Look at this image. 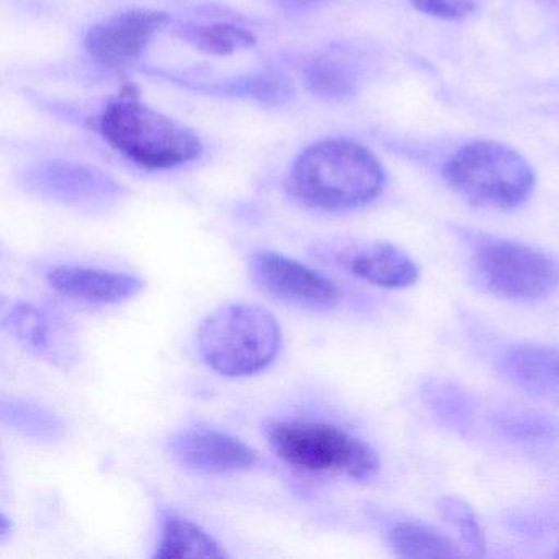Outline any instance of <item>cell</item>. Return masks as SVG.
<instances>
[{
	"mask_svg": "<svg viewBox=\"0 0 559 559\" xmlns=\"http://www.w3.org/2000/svg\"><path fill=\"white\" fill-rule=\"evenodd\" d=\"M384 185V168L368 148L349 140H326L297 158L287 191L306 207L346 212L371 204Z\"/></svg>",
	"mask_w": 559,
	"mask_h": 559,
	"instance_id": "cell-1",
	"label": "cell"
},
{
	"mask_svg": "<svg viewBox=\"0 0 559 559\" xmlns=\"http://www.w3.org/2000/svg\"><path fill=\"white\" fill-rule=\"evenodd\" d=\"M283 332L273 313L254 304H228L209 313L198 330L202 361L225 378H248L273 365Z\"/></svg>",
	"mask_w": 559,
	"mask_h": 559,
	"instance_id": "cell-2",
	"label": "cell"
},
{
	"mask_svg": "<svg viewBox=\"0 0 559 559\" xmlns=\"http://www.w3.org/2000/svg\"><path fill=\"white\" fill-rule=\"evenodd\" d=\"M267 443L281 461L309 474L368 480L379 473L378 453L361 438L332 421L293 417L266 428Z\"/></svg>",
	"mask_w": 559,
	"mask_h": 559,
	"instance_id": "cell-3",
	"label": "cell"
},
{
	"mask_svg": "<svg viewBox=\"0 0 559 559\" xmlns=\"http://www.w3.org/2000/svg\"><path fill=\"white\" fill-rule=\"evenodd\" d=\"M99 127L112 148L142 168H176L201 155V140L194 132L132 97L112 100Z\"/></svg>",
	"mask_w": 559,
	"mask_h": 559,
	"instance_id": "cell-4",
	"label": "cell"
},
{
	"mask_svg": "<svg viewBox=\"0 0 559 559\" xmlns=\"http://www.w3.org/2000/svg\"><path fill=\"white\" fill-rule=\"evenodd\" d=\"M443 176L469 204L492 211L520 207L535 189L530 163L510 146L489 140L461 146L444 165Z\"/></svg>",
	"mask_w": 559,
	"mask_h": 559,
	"instance_id": "cell-5",
	"label": "cell"
},
{
	"mask_svg": "<svg viewBox=\"0 0 559 559\" xmlns=\"http://www.w3.org/2000/svg\"><path fill=\"white\" fill-rule=\"evenodd\" d=\"M473 260L484 286L503 299L532 302L551 296L559 287L558 264L526 245L484 240Z\"/></svg>",
	"mask_w": 559,
	"mask_h": 559,
	"instance_id": "cell-6",
	"label": "cell"
},
{
	"mask_svg": "<svg viewBox=\"0 0 559 559\" xmlns=\"http://www.w3.org/2000/svg\"><path fill=\"white\" fill-rule=\"evenodd\" d=\"M248 270L261 293L299 309H332L342 297L340 287L325 274L276 251H254Z\"/></svg>",
	"mask_w": 559,
	"mask_h": 559,
	"instance_id": "cell-7",
	"label": "cell"
},
{
	"mask_svg": "<svg viewBox=\"0 0 559 559\" xmlns=\"http://www.w3.org/2000/svg\"><path fill=\"white\" fill-rule=\"evenodd\" d=\"M168 450L179 466L199 474L245 473L260 464V454L240 438L201 424L176 431Z\"/></svg>",
	"mask_w": 559,
	"mask_h": 559,
	"instance_id": "cell-8",
	"label": "cell"
},
{
	"mask_svg": "<svg viewBox=\"0 0 559 559\" xmlns=\"http://www.w3.org/2000/svg\"><path fill=\"white\" fill-rule=\"evenodd\" d=\"M4 329L38 358L55 366L74 365L76 335L67 320L28 302L12 304L4 312Z\"/></svg>",
	"mask_w": 559,
	"mask_h": 559,
	"instance_id": "cell-9",
	"label": "cell"
},
{
	"mask_svg": "<svg viewBox=\"0 0 559 559\" xmlns=\"http://www.w3.org/2000/svg\"><path fill=\"white\" fill-rule=\"evenodd\" d=\"M168 17L153 11H127L91 28L86 48L91 57L110 67L129 63L143 53L165 27Z\"/></svg>",
	"mask_w": 559,
	"mask_h": 559,
	"instance_id": "cell-10",
	"label": "cell"
},
{
	"mask_svg": "<svg viewBox=\"0 0 559 559\" xmlns=\"http://www.w3.org/2000/svg\"><path fill=\"white\" fill-rule=\"evenodd\" d=\"M47 281L60 296L97 306L126 302L145 287V283L133 274L71 264L48 271Z\"/></svg>",
	"mask_w": 559,
	"mask_h": 559,
	"instance_id": "cell-11",
	"label": "cell"
},
{
	"mask_svg": "<svg viewBox=\"0 0 559 559\" xmlns=\"http://www.w3.org/2000/svg\"><path fill=\"white\" fill-rule=\"evenodd\" d=\"M502 371L526 394L559 405V348L515 346L503 356Z\"/></svg>",
	"mask_w": 559,
	"mask_h": 559,
	"instance_id": "cell-12",
	"label": "cell"
},
{
	"mask_svg": "<svg viewBox=\"0 0 559 559\" xmlns=\"http://www.w3.org/2000/svg\"><path fill=\"white\" fill-rule=\"evenodd\" d=\"M346 270L358 280L385 289H404L418 280L414 260L391 243H374L356 251L346 260Z\"/></svg>",
	"mask_w": 559,
	"mask_h": 559,
	"instance_id": "cell-13",
	"label": "cell"
},
{
	"mask_svg": "<svg viewBox=\"0 0 559 559\" xmlns=\"http://www.w3.org/2000/svg\"><path fill=\"white\" fill-rule=\"evenodd\" d=\"M153 558H228V552L201 525L166 510L162 515V535Z\"/></svg>",
	"mask_w": 559,
	"mask_h": 559,
	"instance_id": "cell-14",
	"label": "cell"
},
{
	"mask_svg": "<svg viewBox=\"0 0 559 559\" xmlns=\"http://www.w3.org/2000/svg\"><path fill=\"white\" fill-rule=\"evenodd\" d=\"M395 555L408 559H440L463 556V551L433 526L420 522H399L389 532Z\"/></svg>",
	"mask_w": 559,
	"mask_h": 559,
	"instance_id": "cell-15",
	"label": "cell"
},
{
	"mask_svg": "<svg viewBox=\"0 0 559 559\" xmlns=\"http://www.w3.org/2000/svg\"><path fill=\"white\" fill-rule=\"evenodd\" d=\"M2 420L24 437L38 441L58 440L64 431L63 421L57 415L22 399H5L2 402Z\"/></svg>",
	"mask_w": 559,
	"mask_h": 559,
	"instance_id": "cell-16",
	"label": "cell"
},
{
	"mask_svg": "<svg viewBox=\"0 0 559 559\" xmlns=\"http://www.w3.org/2000/svg\"><path fill=\"white\" fill-rule=\"evenodd\" d=\"M186 38L202 51L214 55H230L254 44L253 35L234 25H202L186 32Z\"/></svg>",
	"mask_w": 559,
	"mask_h": 559,
	"instance_id": "cell-17",
	"label": "cell"
},
{
	"mask_svg": "<svg viewBox=\"0 0 559 559\" xmlns=\"http://www.w3.org/2000/svg\"><path fill=\"white\" fill-rule=\"evenodd\" d=\"M438 510L444 522L460 536L463 545L467 546L471 555L483 556L486 551V539L471 507L454 497H443L438 502Z\"/></svg>",
	"mask_w": 559,
	"mask_h": 559,
	"instance_id": "cell-18",
	"label": "cell"
},
{
	"mask_svg": "<svg viewBox=\"0 0 559 559\" xmlns=\"http://www.w3.org/2000/svg\"><path fill=\"white\" fill-rule=\"evenodd\" d=\"M421 14L441 21H463L476 14L486 4V0H408Z\"/></svg>",
	"mask_w": 559,
	"mask_h": 559,
	"instance_id": "cell-19",
	"label": "cell"
},
{
	"mask_svg": "<svg viewBox=\"0 0 559 559\" xmlns=\"http://www.w3.org/2000/svg\"><path fill=\"white\" fill-rule=\"evenodd\" d=\"M312 81L317 91L330 94V96H343V94L348 93L349 84H352L348 78L343 74V71L340 70V67L330 63V61L317 64Z\"/></svg>",
	"mask_w": 559,
	"mask_h": 559,
	"instance_id": "cell-20",
	"label": "cell"
},
{
	"mask_svg": "<svg viewBox=\"0 0 559 559\" xmlns=\"http://www.w3.org/2000/svg\"><path fill=\"white\" fill-rule=\"evenodd\" d=\"M287 4L294 5V8H307V5L316 4L320 0H286Z\"/></svg>",
	"mask_w": 559,
	"mask_h": 559,
	"instance_id": "cell-21",
	"label": "cell"
},
{
	"mask_svg": "<svg viewBox=\"0 0 559 559\" xmlns=\"http://www.w3.org/2000/svg\"><path fill=\"white\" fill-rule=\"evenodd\" d=\"M556 558H559V549L556 551Z\"/></svg>",
	"mask_w": 559,
	"mask_h": 559,
	"instance_id": "cell-22",
	"label": "cell"
}]
</instances>
